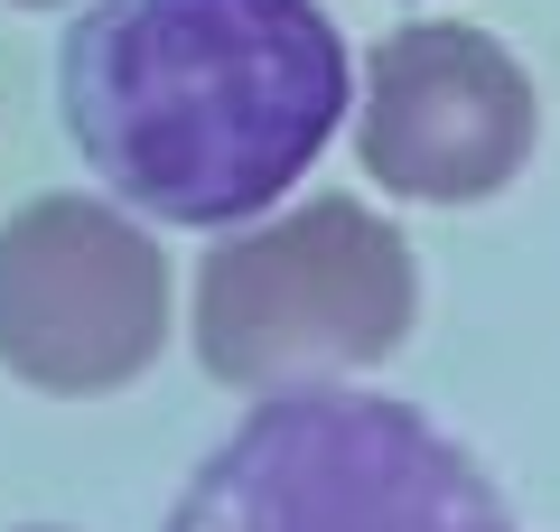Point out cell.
<instances>
[{
    "label": "cell",
    "mask_w": 560,
    "mask_h": 532,
    "mask_svg": "<svg viewBox=\"0 0 560 532\" xmlns=\"http://www.w3.org/2000/svg\"><path fill=\"white\" fill-rule=\"evenodd\" d=\"M84 169L150 224H243L346 122V38L318 0H94L57 47Z\"/></svg>",
    "instance_id": "6da1fadb"
},
{
    "label": "cell",
    "mask_w": 560,
    "mask_h": 532,
    "mask_svg": "<svg viewBox=\"0 0 560 532\" xmlns=\"http://www.w3.org/2000/svg\"><path fill=\"white\" fill-rule=\"evenodd\" d=\"M168 532H514L504 495L448 430L383 393H261L187 476Z\"/></svg>",
    "instance_id": "7a4b0ae2"
},
{
    "label": "cell",
    "mask_w": 560,
    "mask_h": 532,
    "mask_svg": "<svg viewBox=\"0 0 560 532\" xmlns=\"http://www.w3.org/2000/svg\"><path fill=\"white\" fill-rule=\"evenodd\" d=\"M411 243L364 197H308L290 216H243L197 262V365L234 393L346 383L411 336Z\"/></svg>",
    "instance_id": "3957f363"
},
{
    "label": "cell",
    "mask_w": 560,
    "mask_h": 532,
    "mask_svg": "<svg viewBox=\"0 0 560 532\" xmlns=\"http://www.w3.org/2000/svg\"><path fill=\"white\" fill-rule=\"evenodd\" d=\"M168 346V262L103 197H28L0 224V374L28 393H121Z\"/></svg>",
    "instance_id": "277c9868"
},
{
    "label": "cell",
    "mask_w": 560,
    "mask_h": 532,
    "mask_svg": "<svg viewBox=\"0 0 560 532\" xmlns=\"http://www.w3.org/2000/svg\"><path fill=\"white\" fill-rule=\"evenodd\" d=\"M541 140L533 76L504 57L486 28L458 20H411L374 47L364 66V113L355 159L383 177V197L411 206H486L523 177Z\"/></svg>",
    "instance_id": "5b68a950"
},
{
    "label": "cell",
    "mask_w": 560,
    "mask_h": 532,
    "mask_svg": "<svg viewBox=\"0 0 560 532\" xmlns=\"http://www.w3.org/2000/svg\"><path fill=\"white\" fill-rule=\"evenodd\" d=\"M10 10H66V0H10Z\"/></svg>",
    "instance_id": "8992f818"
},
{
    "label": "cell",
    "mask_w": 560,
    "mask_h": 532,
    "mask_svg": "<svg viewBox=\"0 0 560 532\" xmlns=\"http://www.w3.org/2000/svg\"><path fill=\"white\" fill-rule=\"evenodd\" d=\"M20 532H57V523H20Z\"/></svg>",
    "instance_id": "52a82bcc"
}]
</instances>
